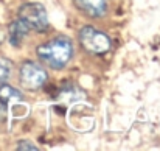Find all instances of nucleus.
Returning a JSON list of instances; mask_svg holds the SVG:
<instances>
[{"instance_id":"nucleus-1","label":"nucleus","mask_w":160,"mask_h":151,"mask_svg":"<svg viewBox=\"0 0 160 151\" xmlns=\"http://www.w3.org/2000/svg\"><path fill=\"white\" fill-rule=\"evenodd\" d=\"M73 44L67 36H56L36 49L38 58L50 69H64L73 58Z\"/></svg>"},{"instance_id":"nucleus-8","label":"nucleus","mask_w":160,"mask_h":151,"mask_svg":"<svg viewBox=\"0 0 160 151\" xmlns=\"http://www.w3.org/2000/svg\"><path fill=\"white\" fill-rule=\"evenodd\" d=\"M11 70H12V62H11L9 59L0 56V84L9 78Z\"/></svg>"},{"instance_id":"nucleus-4","label":"nucleus","mask_w":160,"mask_h":151,"mask_svg":"<svg viewBox=\"0 0 160 151\" xmlns=\"http://www.w3.org/2000/svg\"><path fill=\"white\" fill-rule=\"evenodd\" d=\"M19 80H20V84L28 89V91H36V89H41L47 80H48V73L47 70L38 64V62H33V61H25L22 65H20V70H19Z\"/></svg>"},{"instance_id":"nucleus-2","label":"nucleus","mask_w":160,"mask_h":151,"mask_svg":"<svg viewBox=\"0 0 160 151\" xmlns=\"http://www.w3.org/2000/svg\"><path fill=\"white\" fill-rule=\"evenodd\" d=\"M78 41L84 50L92 55H104L112 47L110 38L106 33H103L101 30H98L92 25H86L79 30Z\"/></svg>"},{"instance_id":"nucleus-5","label":"nucleus","mask_w":160,"mask_h":151,"mask_svg":"<svg viewBox=\"0 0 160 151\" xmlns=\"http://www.w3.org/2000/svg\"><path fill=\"white\" fill-rule=\"evenodd\" d=\"M75 6L90 17H101L107 11L106 0H73Z\"/></svg>"},{"instance_id":"nucleus-3","label":"nucleus","mask_w":160,"mask_h":151,"mask_svg":"<svg viewBox=\"0 0 160 151\" xmlns=\"http://www.w3.org/2000/svg\"><path fill=\"white\" fill-rule=\"evenodd\" d=\"M17 19H20L28 30L44 33L48 28V16L45 8L36 2H27L17 9Z\"/></svg>"},{"instance_id":"nucleus-6","label":"nucleus","mask_w":160,"mask_h":151,"mask_svg":"<svg viewBox=\"0 0 160 151\" xmlns=\"http://www.w3.org/2000/svg\"><path fill=\"white\" fill-rule=\"evenodd\" d=\"M28 27L20 20V19H16V20H12L11 23H9V27H8V39H9V42L14 45V47H19L22 42H23V39L27 38V34H28Z\"/></svg>"},{"instance_id":"nucleus-10","label":"nucleus","mask_w":160,"mask_h":151,"mask_svg":"<svg viewBox=\"0 0 160 151\" xmlns=\"http://www.w3.org/2000/svg\"><path fill=\"white\" fill-rule=\"evenodd\" d=\"M2 42H3V36H2V33H0V47H2Z\"/></svg>"},{"instance_id":"nucleus-7","label":"nucleus","mask_w":160,"mask_h":151,"mask_svg":"<svg viewBox=\"0 0 160 151\" xmlns=\"http://www.w3.org/2000/svg\"><path fill=\"white\" fill-rule=\"evenodd\" d=\"M19 100H23V97H22V94L17 89H14V87H11L8 84H2L0 86V104H8L11 101H19Z\"/></svg>"},{"instance_id":"nucleus-9","label":"nucleus","mask_w":160,"mask_h":151,"mask_svg":"<svg viewBox=\"0 0 160 151\" xmlns=\"http://www.w3.org/2000/svg\"><path fill=\"white\" fill-rule=\"evenodd\" d=\"M17 150L19 151H38L39 148L36 145H33V142H30V140H20L17 143Z\"/></svg>"}]
</instances>
